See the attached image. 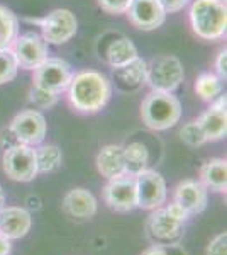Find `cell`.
Listing matches in <instances>:
<instances>
[{"instance_id": "6da1fadb", "label": "cell", "mask_w": 227, "mask_h": 255, "mask_svg": "<svg viewBox=\"0 0 227 255\" xmlns=\"http://www.w3.org/2000/svg\"><path fill=\"white\" fill-rule=\"evenodd\" d=\"M112 96V84L104 73L83 70L72 77L68 85V101L76 111L93 114L102 111Z\"/></svg>"}, {"instance_id": "7a4b0ae2", "label": "cell", "mask_w": 227, "mask_h": 255, "mask_svg": "<svg viewBox=\"0 0 227 255\" xmlns=\"http://www.w3.org/2000/svg\"><path fill=\"white\" fill-rule=\"evenodd\" d=\"M141 118L150 129H170L181 118V102L171 92L152 90L141 104Z\"/></svg>"}, {"instance_id": "3957f363", "label": "cell", "mask_w": 227, "mask_h": 255, "mask_svg": "<svg viewBox=\"0 0 227 255\" xmlns=\"http://www.w3.org/2000/svg\"><path fill=\"white\" fill-rule=\"evenodd\" d=\"M226 2L222 0H193L190 7L192 29L205 41H217L226 34Z\"/></svg>"}, {"instance_id": "277c9868", "label": "cell", "mask_w": 227, "mask_h": 255, "mask_svg": "<svg viewBox=\"0 0 227 255\" xmlns=\"http://www.w3.org/2000/svg\"><path fill=\"white\" fill-rule=\"evenodd\" d=\"M183 65L173 55H159L146 68V82L152 90L173 92L183 82Z\"/></svg>"}, {"instance_id": "5b68a950", "label": "cell", "mask_w": 227, "mask_h": 255, "mask_svg": "<svg viewBox=\"0 0 227 255\" xmlns=\"http://www.w3.org/2000/svg\"><path fill=\"white\" fill-rule=\"evenodd\" d=\"M3 172L15 182H31L38 175V163H36V150L29 145L9 146L2 158Z\"/></svg>"}, {"instance_id": "8992f818", "label": "cell", "mask_w": 227, "mask_h": 255, "mask_svg": "<svg viewBox=\"0 0 227 255\" xmlns=\"http://www.w3.org/2000/svg\"><path fill=\"white\" fill-rule=\"evenodd\" d=\"M46 119L36 109H26L12 119L9 131L20 145L36 146L46 136Z\"/></svg>"}, {"instance_id": "52a82bcc", "label": "cell", "mask_w": 227, "mask_h": 255, "mask_svg": "<svg viewBox=\"0 0 227 255\" xmlns=\"http://www.w3.org/2000/svg\"><path fill=\"white\" fill-rule=\"evenodd\" d=\"M136 192H138V208L152 209L161 208L166 203L168 189L163 175L156 170H143L141 174L134 175Z\"/></svg>"}, {"instance_id": "ba28073f", "label": "cell", "mask_w": 227, "mask_h": 255, "mask_svg": "<svg viewBox=\"0 0 227 255\" xmlns=\"http://www.w3.org/2000/svg\"><path fill=\"white\" fill-rule=\"evenodd\" d=\"M148 235L156 245H178L183 238V223L168 215L164 208H156L148 218Z\"/></svg>"}, {"instance_id": "9c48e42d", "label": "cell", "mask_w": 227, "mask_h": 255, "mask_svg": "<svg viewBox=\"0 0 227 255\" xmlns=\"http://www.w3.org/2000/svg\"><path fill=\"white\" fill-rule=\"evenodd\" d=\"M10 49L17 60L19 68L24 70H36L48 58V43L38 32H26L15 38Z\"/></svg>"}, {"instance_id": "30bf717a", "label": "cell", "mask_w": 227, "mask_h": 255, "mask_svg": "<svg viewBox=\"0 0 227 255\" xmlns=\"http://www.w3.org/2000/svg\"><path fill=\"white\" fill-rule=\"evenodd\" d=\"M70 65L61 58H46L34 70V85L49 92H63L72 82Z\"/></svg>"}, {"instance_id": "8fae6325", "label": "cell", "mask_w": 227, "mask_h": 255, "mask_svg": "<svg viewBox=\"0 0 227 255\" xmlns=\"http://www.w3.org/2000/svg\"><path fill=\"white\" fill-rule=\"evenodd\" d=\"M104 199L107 206L117 213L133 211L134 208H138L136 179L129 174L110 179L104 187Z\"/></svg>"}, {"instance_id": "7c38bea8", "label": "cell", "mask_w": 227, "mask_h": 255, "mask_svg": "<svg viewBox=\"0 0 227 255\" xmlns=\"http://www.w3.org/2000/svg\"><path fill=\"white\" fill-rule=\"evenodd\" d=\"M43 27V38L46 43L63 44L76 34L78 22L75 14L67 9H56L48 14L41 22Z\"/></svg>"}, {"instance_id": "4fadbf2b", "label": "cell", "mask_w": 227, "mask_h": 255, "mask_svg": "<svg viewBox=\"0 0 227 255\" xmlns=\"http://www.w3.org/2000/svg\"><path fill=\"white\" fill-rule=\"evenodd\" d=\"M126 14L133 26L141 31H154L166 20V12L158 0H133Z\"/></svg>"}, {"instance_id": "5bb4252c", "label": "cell", "mask_w": 227, "mask_h": 255, "mask_svg": "<svg viewBox=\"0 0 227 255\" xmlns=\"http://www.w3.org/2000/svg\"><path fill=\"white\" fill-rule=\"evenodd\" d=\"M226 94L214 99L209 109H205L197 119L199 125L204 131L207 141H219V139L226 138L227 133V111H226Z\"/></svg>"}, {"instance_id": "9a60e30c", "label": "cell", "mask_w": 227, "mask_h": 255, "mask_svg": "<svg viewBox=\"0 0 227 255\" xmlns=\"http://www.w3.org/2000/svg\"><path fill=\"white\" fill-rule=\"evenodd\" d=\"M32 226L31 213L24 208L3 206L0 209V235L9 240H19L26 237Z\"/></svg>"}, {"instance_id": "2e32d148", "label": "cell", "mask_w": 227, "mask_h": 255, "mask_svg": "<svg viewBox=\"0 0 227 255\" xmlns=\"http://www.w3.org/2000/svg\"><path fill=\"white\" fill-rule=\"evenodd\" d=\"M175 201L190 215H199L207 208V189L200 180H183L175 189Z\"/></svg>"}, {"instance_id": "e0dca14e", "label": "cell", "mask_w": 227, "mask_h": 255, "mask_svg": "<svg viewBox=\"0 0 227 255\" xmlns=\"http://www.w3.org/2000/svg\"><path fill=\"white\" fill-rule=\"evenodd\" d=\"M146 68L148 63L143 58L136 56L133 61L112 68L115 85L122 92H136L146 84Z\"/></svg>"}, {"instance_id": "ac0fdd59", "label": "cell", "mask_w": 227, "mask_h": 255, "mask_svg": "<svg viewBox=\"0 0 227 255\" xmlns=\"http://www.w3.org/2000/svg\"><path fill=\"white\" fill-rule=\"evenodd\" d=\"M63 209L73 218H92L97 215V199L88 189L76 187L68 191L63 197Z\"/></svg>"}, {"instance_id": "d6986e66", "label": "cell", "mask_w": 227, "mask_h": 255, "mask_svg": "<svg viewBox=\"0 0 227 255\" xmlns=\"http://www.w3.org/2000/svg\"><path fill=\"white\" fill-rule=\"evenodd\" d=\"M97 168L105 179H117L126 175V160H124V146L109 145L100 150L97 157Z\"/></svg>"}, {"instance_id": "ffe728a7", "label": "cell", "mask_w": 227, "mask_h": 255, "mask_svg": "<svg viewBox=\"0 0 227 255\" xmlns=\"http://www.w3.org/2000/svg\"><path fill=\"white\" fill-rule=\"evenodd\" d=\"M200 182L207 191L226 192L227 189V162L224 158H210L200 168Z\"/></svg>"}, {"instance_id": "44dd1931", "label": "cell", "mask_w": 227, "mask_h": 255, "mask_svg": "<svg viewBox=\"0 0 227 255\" xmlns=\"http://www.w3.org/2000/svg\"><path fill=\"white\" fill-rule=\"evenodd\" d=\"M124 160H126V172L134 177L148 168L150 151L143 143H129L127 146H124Z\"/></svg>"}, {"instance_id": "7402d4cb", "label": "cell", "mask_w": 227, "mask_h": 255, "mask_svg": "<svg viewBox=\"0 0 227 255\" xmlns=\"http://www.w3.org/2000/svg\"><path fill=\"white\" fill-rule=\"evenodd\" d=\"M136 56H138V49L129 38H119L112 41L109 49H107V61L112 68L129 63Z\"/></svg>"}, {"instance_id": "603a6c76", "label": "cell", "mask_w": 227, "mask_h": 255, "mask_svg": "<svg viewBox=\"0 0 227 255\" xmlns=\"http://www.w3.org/2000/svg\"><path fill=\"white\" fill-rule=\"evenodd\" d=\"M19 32V20L7 7L0 5V49L10 48Z\"/></svg>"}, {"instance_id": "cb8c5ba5", "label": "cell", "mask_w": 227, "mask_h": 255, "mask_svg": "<svg viewBox=\"0 0 227 255\" xmlns=\"http://www.w3.org/2000/svg\"><path fill=\"white\" fill-rule=\"evenodd\" d=\"M61 151L55 145H46L36 150V163H38V174H49L55 172L61 165Z\"/></svg>"}, {"instance_id": "d4e9b609", "label": "cell", "mask_w": 227, "mask_h": 255, "mask_svg": "<svg viewBox=\"0 0 227 255\" xmlns=\"http://www.w3.org/2000/svg\"><path fill=\"white\" fill-rule=\"evenodd\" d=\"M222 90L221 77L214 75V73H202L197 77L195 82V92L202 101L212 102Z\"/></svg>"}, {"instance_id": "484cf974", "label": "cell", "mask_w": 227, "mask_h": 255, "mask_svg": "<svg viewBox=\"0 0 227 255\" xmlns=\"http://www.w3.org/2000/svg\"><path fill=\"white\" fill-rule=\"evenodd\" d=\"M17 60L10 48L0 49V85L14 80L17 77Z\"/></svg>"}, {"instance_id": "4316f807", "label": "cell", "mask_w": 227, "mask_h": 255, "mask_svg": "<svg viewBox=\"0 0 227 255\" xmlns=\"http://www.w3.org/2000/svg\"><path fill=\"white\" fill-rule=\"evenodd\" d=\"M180 138H181V141L187 143L188 146H202L207 143V138H205L199 121L185 123L183 128L180 129Z\"/></svg>"}, {"instance_id": "83f0119b", "label": "cell", "mask_w": 227, "mask_h": 255, "mask_svg": "<svg viewBox=\"0 0 227 255\" xmlns=\"http://www.w3.org/2000/svg\"><path fill=\"white\" fill-rule=\"evenodd\" d=\"M29 101L39 109H48L51 106H55L58 102V94L56 92H49L46 89H41V87H32L31 94H29Z\"/></svg>"}, {"instance_id": "f1b7e54d", "label": "cell", "mask_w": 227, "mask_h": 255, "mask_svg": "<svg viewBox=\"0 0 227 255\" xmlns=\"http://www.w3.org/2000/svg\"><path fill=\"white\" fill-rule=\"evenodd\" d=\"M131 3H133V0H98V5L102 7V10L112 15L126 14L129 10Z\"/></svg>"}, {"instance_id": "f546056e", "label": "cell", "mask_w": 227, "mask_h": 255, "mask_svg": "<svg viewBox=\"0 0 227 255\" xmlns=\"http://www.w3.org/2000/svg\"><path fill=\"white\" fill-rule=\"evenodd\" d=\"M207 255H227V233H219L207 245Z\"/></svg>"}, {"instance_id": "4dcf8cb0", "label": "cell", "mask_w": 227, "mask_h": 255, "mask_svg": "<svg viewBox=\"0 0 227 255\" xmlns=\"http://www.w3.org/2000/svg\"><path fill=\"white\" fill-rule=\"evenodd\" d=\"M164 209H166V213L173 218V220L181 221V223H183V221H187V220H188V216H190V213L187 211V209L181 206V204L176 203V201H173L170 206H166Z\"/></svg>"}, {"instance_id": "1f68e13d", "label": "cell", "mask_w": 227, "mask_h": 255, "mask_svg": "<svg viewBox=\"0 0 227 255\" xmlns=\"http://www.w3.org/2000/svg\"><path fill=\"white\" fill-rule=\"evenodd\" d=\"M158 2L161 3V7H163L166 14H175V12H180L187 5L188 0H158Z\"/></svg>"}, {"instance_id": "d6a6232c", "label": "cell", "mask_w": 227, "mask_h": 255, "mask_svg": "<svg viewBox=\"0 0 227 255\" xmlns=\"http://www.w3.org/2000/svg\"><path fill=\"white\" fill-rule=\"evenodd\" d=\"M216 72H217V77L221 79H226L227 75V51L226 49H221L216 58Z\"/></svg>"}, {"instance_id": "836d02e7", "label": "cell", "mask_w": 227, "mask_h": 255, "mask_svg": "<svg viewBox=\"0 0 227 255\" xmlns=\"http://www.w3.org/2000/svg\"><path fill=\"white\" fill-rule=\"evenodd\" d=\"M141 255H170L168 254V250H166V247H163V245H152L150 247V249H146Z\"/></svg>"}, {"instance_id": "e575fe53", "label": "cell", "mask_w": 227, "mask_h": 255, "mask_svg": "<svg viewBox=\"0 0 227 255\" xmlns=\"http://www.w3.org/2000/svg\"><path fill=\"white\" fill-rule=\"evenodd\" d=\"M12 252V244L9 238L0 235V255H10Z\"/></svg>"}, {"instance_id": "d590c367", "label": "cell", "mask_w": 227, "mask_h": 255, "mask_svg": "<svg viewBox=\"0 0 227 255\" xmlns=\"http://www.w3.org/2000/svg\"><path fill=\"white\" fill-rule=\"evenodd\" d=\"M5 206V194H3V189L0 186V209Z\"/></svg>"}]
</instances>
